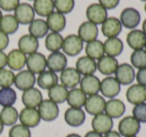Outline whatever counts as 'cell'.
<instances>
[{
  "mask_svg": "<svg viewBox=\"0 0 146 137\" xmlns=\"http://www.w3.org/2000/svg\"><path fill=\"white\" fill-rule=\"evenodd\" d=\"M140 128V122L133 116H126L121 119L118 124V133L123 137H133L139 133Z\"/></svg>",
  "mask_w": 146,
  "mask_h": 137,
  "instance_id": "obj_1",
  "label": "cell"
},
{
  "mask_svg": "<svg viewBox=\"0 0 146 137\" xmlns=\"http://www.w3.org/2000/svg\"><path fill=\"white\" fill-rule=\"evenodd\" d=\"M83 49V41L79 38L78 35L70 34L63 39L62 50L64 54L68 56H76Z\"/></svg>",
  "mask_w": 146,
  "mask_h": 137,
  "instance_id": "obj_3",
  "label": "cell"
},
{
  "mask_svg": "<svg viewBox=\"0 0 146 137\" xmlns=\"http://www.w3.org/2000/svg\"><path fill=\"white\" fill-rule=\"evenodd\" d=\"M86 56L90 57L92 59H100L102 56H104V45L103 42L100 40H94L91 42H88L85 47Z\"/></svg>",
  "mask_w": 146,
  "mask_h": 137,
  "instance_id": "obj_37",
  "label": "cell"
},
{
  "mask_svg": "<svg viewBox=\"0 0 146 137\" xmlns=\"http://www.w3.org/2000/svg\"><path fill=\"white\" fill-rule=\"evenodd\" d=\"M99 1V4L102 5L106 10H109V9H113L119 4L120 0H98Z\"/></svg>",
  "mask_w": 146,
  "mask_h": 137,
  "instance_id": "obj_47",
  "label": "cell"
},
{
  "mask_svg": "<svg viewBox=\"0 0 146 137\" xmlns=\"http://www.w3.org/2000/svg\"><path fill=\"white\" fill-rule=\"evenodd\" d=\"M118 61L116 58L111 56H102L100 59H98L97 63H96V66L97 69L101 74L106 75V76H109L115 73L116 69L118 67Z\"/></svg>",
  "mask_w": 146,
  "mask_h": 137,
  "instance_id": "obj_21",
  "label": "cell"
},
{
  "mask_svg": "<svg viewBox=\"0 0 146 137\" xmlns=\"http://www.w3.org/2000/svg\"><path fill=\"white\" fill-rule=\"evenodd\" d=\"M115 78L120 85H129L135 79L134 68L128 63H122L118 65L115 71Z\"/></svg>",
  "mask_w": 146,
  "mask_h": 137,
  "instance_id": "obj_11",
  "label": "cell"
},
{
  "mask_svg": "<svg viewBox=\"0 0 146 137\" xmlns=\"http://www.w3.org/2000/svg\"><path fill=\"white\" fill-rule=\"evenodd\" d=\"M68 92L69 91L67 90V88L62 84H56L48 90L49 100L53 101L56 104L64 103L68 96Z\"/></svg>",
  "mask_w": 146,
  "mask_h": 137,
  "instance_id": "obj_32",
  "label": "cell"
},
{
  "mask_svg": "<svg viewBox=\"0 0 146 137\" xmlns=\"http://www.w3.org/2000/svg\"><path fill=\"white\" fill-rule=\"evenodd\" d=\"M14 17L19 24L27 25L30 24L35 17V11L33 6L28 3H21L14 10Z\"/></svg>",
  "mask_w": 146,
  "mask_h": 137,
  "instance_id": "obj_9",
  "label": "cell"
},
{
  "mask_svg": "<svg viewBox=\"0 0 146 137\" xmlns=\"http://www.w3.org/2000/svg\"><path fill=\"white\" fill-rule=\"evenodd\" d=\"M9 137H31L30 129L22 124H15L9 130Z\"/></svg>",
  "mask_w": 146,
  "mask_h": 137,
  "instance_id": "obj_43",
  "label": "cell"
},
{
  "mask_svg": "<svg viewBox=\"0 0 146 137\" xmlns=\"http://www.w3.org/2000/svg\"><path fill=\"white\" fill-rule=\"evenodd\" d=\"M103 45H104V53H106V55H108V56L114 57V58L121 54L124 48L123 42L118 37L107 38L105 42L103 43Z\"/></svg>",
  "mask_w": 146,
  "mask_h": 137,
  "instance_id": "obj_29",
  "label": "cell"
},
{
  "mask_svg": "<svg viewBox=\"0 0 146 137\" xmlns=\"http://www.w3.org/2000/svg\"><path fill=\"white\" fill-rule=\"evenodd\" d=\"M86 118L85 112L81 108H73L70 107L68 108L64 113V119L65 122L72 127H78L81 126L84 123Z\"/></svg>",
  "mask_w": 146,
  "mask_h": 137,
  "instance_id": "obj_20",
  "label": "cell"
},
{
  "mask_svg": "<svg viewBox=\"0 0 146 137\" xmlns=\"http://www.w3.org/2000/svg\"><path fill=\"white\" fill-rule=\"evenodd\" d=\"M47 67L53 72H61L67 67V57L60 51L52 52L46 59Z\"/></svg>",
  "mask_w": 146,
  "mask_h": 137,
  "instance_id": "obj_14",
  "label": "cell"
},
{
  "mask_svg": "<svg viewBox=\"0 0 146 137\" xmlns=\"http://www.w3.org/2000/svg\"><path fill=\"white\" fill-rule=\"evenodd\" d=\"M78 36L83 42H91L96 40L98 36V27L93 23L86 21L83 22L78 28Z\"/></svg>",
  "mask_w": 146,
  "mask_h": 137,
  "instance_id": "obj_22",
  "label": "cell"
},
{
  "mask_svg": "<svg viewBox=\"0 0 146 137\" xmlns=\"http://www.w3.org/2000/svg\"><path fill=\"white\" fill-rule=\"evenodd\" d=\"M19 120L22 125L28 127V128H33L40 123L41 118L36 108L25 107L19 113Z\"/></svg>",
  "mask_w": 146,
  "mask_h": 137,
  "instance_id": "obj_13",
  "label": "cell"
},
{
  "mask_svg": "<svg viewBox=\"0 0 146 137\" xmlns=\"http://www.w3.org/2000/svg\"><path fill=\"white\" fill-rule=\"evenodd\" d=\"M84 137H103L101 134H99V133L95 132V131H89V132H87L85 134V136Z\"/></svg>",
  "mask_w": 146,
  "mask_h": 137,
  "instance_id": "obj_51",
  "label": "cell"
},
{
  "mask_svg": "<svg viewBox=\"0 0 146 137\" xmlns=\"http://www.w3.org/2000/svg\"><path fill=\"white\" fill-rule=\"evenodd\" d=\"M36 82L40 88L49 90L51 87L58 84V76L53 71L45 70L39 74V76L36 79Z\"/></svg>",
  "mask_w": 146,
  "mask_h": 137,
  "instance_id": "obj_31",
  "label": "cell"
},
{
  "mask_svg": "<svg viewBox=\"0 0 146 137\" xmlns=\"http://www.w3.org/2000/svg\"><path fill=\"white\" fill-rule=\"evenodd\" d=\"M133 137H137V136H133Z\"/></svg>",
  "mask_w": 146,
  "mask_h": 137,
  "instance_id": "obj_59",
  "label": "cell"
},
{
  "mask_svg": "<svg viewBox=\"0 0 146 137\" xmlns=\"http://www.w3.org/2000/svg\"><path fill=\"white\" fill-rule=\"evenodd\" d=\"M144 10H145V12H146V3H145V6H144Z\"/></svg>",
  "mask_w": 146,
  "mask_h": 137,
  "instance_id": "obj_56",
  "label": "cell"
},
{
  "mask_svg": "<svg viewBox=\"0 0 146 137\" xmlns=\"http://www.w3.org/2000/svg\"><path fill=\"white\" fill-rule=\"evenodd\" d=\"M66 137H81L80 135L76 134V133H71V134H68Z\"/></svg>",
  "mask_w": 146,
  "mask_h": 137,
  "instance_id": "obj_53",
  "label": "cell"
},
{
  "mask_svg": "<svg viewBox=\"0 0 146 137\" xmlns=\"http://www.w3.org/2000/svg\"><path fill=\"white\" fill-rule=\"evenodd\" d=\"M29 34L32 35L35 38H43L48 33V26L47 23L43 19H34L29 24Z\"/></svg>",
  "mask_w": 146,
  "mask_h": 137,
  "instance_id": "obj_34",
  "label": "cell"
},
{
  "mask_svg": "<svg viewBox=\"0 0 146 137\" xmlns=\"http://www.w3.org/2000/svg\"><path fill=\"white\" fill-rule=\"evenodd\" d=\"M75 6V0H54V7L57 12L61 14H68Z\"/></svg>",
  "mask_w": 146,
  "mask_h": 137,
  "instance_id": "obj_41",
  "label": "cell"
},
{
  "mask_svg": "<svg viewBox=\"0 0 146 137\" xmlns=\"http://www.w3.org/2000/svg\"><path fill=\"white\" fill-rule=\"evenodd\" d=\"M141 1H146V0H141Z\"/></svg>",
  "mask_w": 146,
  "mask_h": 137,
  "instance_id": "obj_58",
  "label": "cell"
},
{
  "mask_svg": "<svg viewBox=\"0 0 146 137\" xmlns=\"http://www.w3.org/2000/svg\"><path fill=\"white\" fill-rule=\"evenodd\" d=\"M54 8V0H34L33 9L41 17H48Z\"/></svg>",
  "mask_w": 146,
  "mask_h": 137,
  "instance_id": "obj_33",
  "label": "cell"
},
{
  "mask_svg": "<svg viewBox=\"0 0 146 137\" xmlns=\"http://www.w3.org/2000/svg\"><path fill=\"white\" fill-rule=\"evenodd\" d=\"M92 129L99 134H106L112 130L113 127V120L111 117L108 116L106 113H100L93 117L91 121Z\"/></svg>",
  "mask_w": 146,
  "mask_h": 137,
  "instance_id": "obj_6",
  "label": "cell"
},
{
  "mask_svg": "<svg viewBox=\"0 0 146 137\" xmlns=\"http://www.w3.org/2000/svg\"><path fill=\"white\" fill-rule=\"evenodd\" d=\"M133 117L140 123H146V103H140L132 109Z\"/></svg>",
  "mask_w": 146,
  "mask_h": 137,
  "instance_id": "obj_44",
  "label": "cell"
},
{
  "mask_svg": "<svg viewBox=\"0 0 146 137\" xmlns=\"http://www.w3.org/2000/svg\"><path fill=\"white\" fill-rule=\"evenodd\" d=\"M7 65V55L3 51H0V70L4 69Z\"/></svg>",
  "mask_w": 146,
  "mask_h": 137,
  "instance_id": "obj_49",
  "label": "cell"
},
{
  "mask_svg": "<svg viewBox=\"0 0 146 137\" xmlns=\"http://www.w3.org/2000/svg\"><path fill=\"white\" fill-rule=\"evenodd\" d=\"M19 23L14 17V15L7 14L4 15L0 21V30L5 34H13L18 30Z\"/></svg>",
  "mask_w": 146,
  "mask_h": 137,
  "instance_id": "obj_36",
  "label": "cell"
},
{
  "mask_svg": "<svg viewBox=\"0 0 146 137\" xmlns=\"http://www.w3.org/2000/svg\"><path fill=\"white\" fill-rule=\"evenodd\" d=\"M122 30V24L119 19L115 17H108L103 23H102L101 31L103 35L107 38H113L117 37Z\"/></svg>",
  "mask_w": 146,
  "mask_h": 137,
  "instance_id": "obj_19",
  "label": "cell"
},
{
  "mask_svg": "<svg viewBox=\"0 0 146 137\" xmlns=\"http://www.w3.org/2000/svg\"><path fill=\"white\" fill-rule=\"evenodd\" d=\"M19 119V113L17 109L13 106L3 107V109L0 111V120L3 123V125L6 126H12L15 125L17 120Z\"/></svg>",
  "mask_w": 146,
  "mask_h": 137,
  "instance_id": "obj_35",
  "label": "cell"
},
{
  "mask_svg": "<svg viewBox=\"0 0 146 137\" xmlns=\"http://www.w3.org/2000/svg\"><path fill=\"white\" fill-rule=\"evenodd\" d=\"M63 37L61 34L56 32H51L47 34L45 39V47L50 52H57L62 49Z\"/></svg>",
  "mask_w": 146,
  "mask_h": 137,
  "instance_id": "obj_38",
  "label": "cell"
},
{
  "mask_svg": "<svg viewBox=\"0 0 146 137\" xmlns=\"http://www.w3.org/2000/svg\"><path fill=\"white\" fill-rule=\"evenodd\" d=\"M3 128H4V125H3V123L1 122V120H0V134H1V133H2Z\"/></svg>",
  "mask_w": 146,
  "mask_h": 137,
  "instance_id": "obj_54",
  "label": "cell"
},
{
  "mask_svg": "<svg viewBox=\"0 0 146 137\" xmlns=\"http://www.w3.org/2000/svg\"><path fill=\"white\" fill-rule=\"evenodd\" d=\"M3 15H2V12H1V10H0V21H1V19H2Z\"/></svg>",
  "mask_w": 146,
  "mask_h": 137,
  "instance_id": "obj_55",
  "label": "cell"
},
{
  "mask_svg": "<svg viewBox=\"0 0 146 137\" xmlns=\"http://www.w3.org/2000/svg\"><path fill=\"white\" fill-rule=\"evenodd\" d=\"M81 80V75L78 73L75 68L72 67H66L63 71H61L60 81L61 84L66 88H76Z\"/></svg>",
  "mask_w": 146,
  "mask_h": 137,
  "instance_id": "obj_12",
  "label": "cell"
},
{
  "mask_svg": "<svg viewBox=\"0 0 146 137\" xmlns=\"http://www.w3.org/2000/svg\"><path fill=\"white\" fill-rule=\"evenodd\" d=\"M87 96L80 88H73L68 92L67 103L73 108H82L86 102Z\"/></svg>",
  "mask_w": 146,
  "mask_h": 137,
  "instance_id": "obj_30",
  "label": "cell"
},
{
  "mask_svg": "<svg viewBox=\"0 0 146 137\" xmlns=\"http://www.w3.org/2000/svg\"><path fill=\"white\" fill-rule=\"evenodd\" d=\"M103 137H121V135H120L117 131L111 130V131H109V132L106 133V134H104Z\"/></svg>",
  "mask_w": 146,
  "mask_h": 137,
  "instance_id": "obj_50",
  "label": "cell"
},
{
  "mask_svg": "<svg viewBox=\"0 0 146 137\" xmlns=\"http://www.w3.org/2000/svg\"><path fill=\"white\" fill-rule=\"evenodd\" d=\"M140 13L138 10L132 7H128L122 10L120 14V22L122 26H124L127 29H134L139 25L140 22Z\"/></svg>",
  "mask_w": 146,
  "mask_h": 137,
  "instance_id": "obj_8",
  "label": "cell"
},
{
  "mask_svg": "<svg viewBox=\"0 0 146 137\" xmlns=\"http://www.w3.org/2000/svg\"><path fill=\"white\" fill-rule=\"evenodd\" d=\"M15 74L12 70L9 69H1L0 70V87L6 88L11 87V85L14 84Z\"/></svg>",
  "mask_w": 146,
  "mask_h": 137,
  "instance_id": "obj_42",
  "label": "cell"
},
{
  "mask_svg": "<svg viewBox=\"0 0 146 137\" xmlns=\"http://www.w3.org/2000/svg\"><path fill=\"white\" fill-rule=\"evenodd\" d=\"M26 66L27 70H29L34 75L40 74L43 71H45V68L47 67L46 57L39 52L30 54L26 59Z\"/></svg>",
  "mask_w": 146,
  "mask_h": 137,
  "instance_id": "obj_5",
  "label": "cell"
},
{
  "mask_svg": "<svg viewBox=\"0 0 146 137\" xmlns=\"http://www.w3.org/2000/svg\"><path fill=\"white\" fill-rule=\"evenodd\" d=\"M46 23L49 30H51L52 32L59 33L65 29L66 18L64 14H61L59 12H53L47 17Z\"/></svg>",
  "mask_w": 146,
  "mask_h": 137,
  "instance_id": "obj_28",
  "label": "cell"
},
{
  "mask_svg": "<svg viewBox=\"0 0 146 137\" xmlns=\"http://www.w3.org/2000/svg\"><path fill=\"white\" fill-rule=\"evenodd\" d=\"M120 89H121V85L116 80L115 77H105L100 82V92L107 98H115L119 94Z\"/></svg>",
  "mask_w": 146,
  "mask_h": 137,
  "instance_id": "obj_7",
  "label": "cell"
},
{
  "mask_svg": "<svg viewBox=\"0 0 146 137\" xmlns=\"http://www.w3.org/2000/svg\"><path fill=\"white\" fill-rule=\"evenodd\" d=\"M9 44V37L7 34L0 30V51H3L7 48Z\"/></svg>",
  "mask_w": 146,
  "mask_h": 137,
  "instance_id": "obj_48",
  "label": "cell"
},
{
  "mask_svg": "<svg viewBox=\"0 0 146 137\" xmlns=\"http://www.w3.org/2000/svg\"><path fill=\"white\" fill-rule=\"evenodd\" d=\"M19 4V0H0V8L7 12L15 10Z\"/></svg>",
  "mask_w": 146,
  "mask_h": 137,
  "instance_id": "obj_45",
  "label": "cell"
},
{
  "mask_svg": "<svg viewBox=\"0 0 146 137\" xmlns=\"http://www.w3.org/2000/svg\"><path fill=\"white\" fill-rule=\"evenodd\" d=\"M100 82L101 81L95 75H87L80 80V89L89 96L98 94L100 91Z\"/></svg>",
  "mask_w": 146,
  "mask_h": 137,
  "instance_id": "obj_18",
  "label": "cell"
},
{
  "mask_svg": "<svg viewBox=\"0 0 146 137\" xmlns=\"http://www.w3.org/2000/svg\"><path fill=\"white\" fill-rule=\"evenodd\" d=\"M38 113L40 118L45 122H51L54 121L59 115V107L56 103L49 99L42 100V102L38 106Z\"/></svg>",
  "mask_w": 146,
  "mask_h": 137,
  "instance_id": "obj_2",
  "label": "cell"
},
{
  "mask_svg": "<svg viewBox=\"0 0 146 137\" xmlns=\"http://www.w3.org/2000/svg\"><path fill=\"white\" fill-rule=\"evenodd\" d=\"M18 47L19 50L22 51L24 54H33V53L37 52V50H38V39L33 37L30 34L23 35L18 40Z\"/></svg>",
  "mask_w": 146,
  "mask_h": 137,
  "instance_id": "obj_25",
  "label": "cell"
},
{
  "mask_svg": "<svg viewBox=\"0 0 146 137\" xmlns=\"http://www.w3.org/2000/svg\"><path fill=\"white\" fill-rule=\"evenodd\" d=\"M126 99L129 103L137 105L146 101V87L139 84H133L126 91Z\"/></svg>",
  "mask_w": 146,
  "mask_h": 137,
  "instance_id": "obj_17",
  "label": "cell"
},
{
  "mask_svg": "<svg viewBox=\"0 0 146 137\" xmlns=\"http://www.w3.org/2000/svg\"><path fill=\"white\" fill-rule=\"evenodd\" d=\"M105 104L106 101L103 98V96L99 94H95L87 97L84 107H85V110L88 114L95 116L100 113H103L104 109H105Z\"/></svg>",
  "mask_w": 146,
  "mask_h": 137,
  "instance_id": "obj_10",
  "label": "cell"
},
{
  "mask_svg": "<svg viewBox=\"0 0 146 137\" xmlns=\"http://www.w3.org/2000/svg\"><path fill=\"white\" fill-rule=\"evenodd\" d=\"M126 110L125 104L123 103V101H121L120 99L112 98L110 100H108L105 104V113L109 117L113 118H119L124 114Z\"/></svg>",
  "mask_w": 146,
  "mask_h": 137,
  "instance_id": "obj_27",
  "label": "cell"
},
{
  "mask_svg": "<svg viewBox=\"0 0 146 137\" xmlns=\"http://www.w3.org/2000/svg\"><path fill=\"white\" fill-rule=\"evenodd\" d=\"M86 17L88 21L93 24H102L108 18L107 10L99 3H93L86 9Z\"/></svg>",
  "mask_w": 146,
  "mask_h": 137,
  "instance_id": "obj_4",
  "label": "cell"
},
{
  "mask_svg": "<svg viewBox=\"0 0 146 137\" xmlns=\"http://www.w3.org/2000/svg\"><path fill=\"white\" fill-rule=\"evenodd\" d=\"M26 54L19 49H13L7 54V66L11 70L19 71L26 65Z\"/></svg>",
  "mask_w": 146,
  "mask_h": 137,
  "instance_id": "obj_16",
  "label": "cell"
},
{
  "mask_svg": "<svg viewBox=\"0 0 146 137\" xmlns=\"http://www.w3.org/2000/svg\"><path fill=\"white\" fill-rule=\"evenodd\" d=\"M142 31H143V33L146 35V19L144 20L143 25H142Z\"/></svg>",
  "mask_w": 146,
  "mask_h": 137,
  "instance_id": "obj_52",
  "label": "cell"
},
{
  "mask_svg": "<svg viewBox=\"0 0 146 137\" xmlns=\"http://www.w3.org/2000/svg\"><path fill=\"white\" fill-rule=\"evenodd\" d=\"M135 78L138 84L146 87V67L138 70V72L135 74Z\"/></svg>",
  "mask_w": 146,
  "mask_h": 137,
  "instance_id": "obj_46",
  "label": "cell"
},
{
  "mask_svg": "<svg viewBox=\"0 0 146 137\" xmlns=\"http://www.w3.org/2000/svg\"><path fill=\"white\" fill-rule=\"evenodd\" d=\"M132 67H135L138 70L146 67V51L144 49L135 50L130 56Z\"/></svg>",
  "mask_w": 146,
  "mask_h": 137,
  "instance_id": "obj_40",
  "label": "cell"
},
{
  "mask_svg": "<svg viewBox=\"0 0 146 137\" xmlns=\"http://www.w3.org/2000/svg\"><path fill=\"white\" fill-rule=\"evenodd\" d=\"M145 51H146V44H145Z\"/></svg>",
  "mask_w": 146,
  "mask_h": 137,
  "instance_id": "obj_57",
  "label": "cell"
},
{
  "mask_svg": "<svg viewBox=\"0 0 146 137\" xmlns=\"http://www.w3.org/2000/svg\"><path fill=\"white\" fill-rule=\"evenodd\" d=\"M36 82V78L33 73H31L29 70H22L15 75L14 84L17 89L21 91L28 90L30 88H33Z\"/></svg>",
  "mask_w": 146,
  "mask_h": 137,
  "instance_id": "obj_15",
  "label": "cell"
},
{
  "mask_svg": "<svg viewBox=\"0 0 146 137\" xmlns=\"http://www.w3.org/2000/svg\"><path fill=\"white\" fill-rule=\"evenodd\" d=\"M43 100L42 93L37 88H30L28 90L23 91L22 94V103L25 107L29 108H36L39 106Z\"/></svg>",
  "mask_w": 146,
  "mask_h": 137,
  "instance_id": "obj_23",
  "label": "cell"
},
{
  "mask_svg": "<svg viewBox=\"0 0 146 137\" xmlns=\"http://www.w3.org/2000/svg\"><path fill=\"white\" fill-rule=\"evenodd\" d=\"M75 69L80 75L87 76V75H93L97 70V66H96V62L94 59L88 56H82L76 61Z\"/></svg>",
  "mask_w": 146,
  "mask_h": 137,
  "instance_id": "obj_26",
  "label": "cell"
},
{
  "mask_svg": "<svg viewBox=\"0 0 146 137\" xmlns=\"http://www.w3.org/2000/svg\"><path fill=\"white\" fill-rule=\"evenodd\" d=\"M127 44L131 49L135 50H141L145 47L146 44V35L143 33V31L133 29L127 34L126 37Z\"/></svg>",
  "mask_w": 146,
  "mask_h": 137,
  "instance_id": "obj_24",
  "label": "cell"
},
{
  "mask_svg": "<svg viewBox=\"0 0 146 137\" xmlns=\"http://www.w3.org/2000/svg\"><path fill=\"white\" fill-rule=\"evenodd\" d=\"M17 99V94L11 87L0 89V105L3 107L12 106Z\"/></svg>",
  "mask_w": 146,
  "mask_h": 137,
  "instance_id": "obj_39",
  "label": "cell"
}]
</instances>
